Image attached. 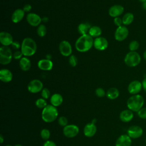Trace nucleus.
Instances as JSON below:
<instances>
[{
    "mask_svg": "<svg viewBox=\"0 0 146 146\" xmlns=\"http://www.w3.org/2000/svg\"><path fill=\"white\" fill-rule=\"evenodd\" d=\"M50 135H51L50 131H49V129H48L47 128L42 129L40 132V135L41 138L45 141L48 140V139L50 137Z\"/></svg>",
    "mask_w": 146,
    "mask_h": 146,
    "instance_id": "31",
    "label": "nucleus"
},
{
    "mask_svg": "<svg viewBox=\"0 0 146 146\" xmlns=\"http://www.w3.org/2000/svg\"><path fill=\"white\" fill-rule=\"evenodd\" d=\"M139 43L137 40H132L129 44V49L130 51H136L139 47Z\"/></svg>",
    "mask_w": 146,
    "mask_h": 146,
    "instance_id": "32",
    "label": "nucleus"
},
{
    "mask_svg": "<svg viewBox=\"0 0 146 146\" xmlns=\"http://www.w3.org/2000/svg\"><path fill=\"white\" fill-rule=\"evenodd\" d=\"M38 68L43 71H50L53 67V63L47 59H40L38 62Z\"/></svg>",
    "mask_w": 146,
    "mask_h": 146,
    "instance_id": "19",
    "label": "nucleus"
},
{
    "mask_svg": "<svg viewBox=\"0 0 146 146\" xmlns=\"http://www.w3.org/2000/svg\"><path fill=\"white\" fill-rule=\"evenodd\" d=\"M22 55H23V54H22V51H16L14 54H13V58L15 59H21L22 57Z\"/></svg>",
    "mask_w": 146,
    "mask_h": 146,
    "instance_id": "39",
    "label": "nucleus"
},
{
    "mask_svg": "<svg viewBox=\"0 0 146 146\" xmlns=\"http://www.w3.org/2000/svg\"><path fill=\"white\" fill-rule=\"evenodd\" d=\"M37 45L35 41L31 38H25L21 44V51L25 56H33L36 51Z\"/></svg>",
    "mask_w": 146,
    "mask_h": 146,
    "instance_id": "2",
    "label": "nucleus"
},
{
    "mask_svg": "<svg viewBox=\"0 0 146 146\" xmlns=\"http://www.w3.org/2000/svg\"><path fill=\"white\" fill-rule=\"evenodd\" d=\"M142 85H143V88L144 90V91L146 92V78H145L143 82H142Z\"/></svg>",
    "mask_w": 146,
    "mask_h": 146,
    "instance_id": "43",
    "label": "nucleus"
},
{
    "mask_svg": "<svg viewBox=\"0 0 146 146\" xmlns=\"http://www.w3.org/2000/svg\"><path fill=\"white\" fill-rule=\"evenodd\" d=\"M14 146H23V145H22V144H15Z\"/></svg>",
    "mask_w": 146,
    "mask_h": 146,
    "instance_id": "51",
    "label": "nucleus"
},
{
    "mask_svg": "<svg viewBox=\"0 0 146 146\" xmlns=\"http://www.w3.org/2000/svg\"><path fill=\"white\" fill-rule=\"evenodd\" d=\"M13 54L11 49L8 46H1L0 48V63L3 65L9 64L12 58Z\"/></svg>",
    "mask_w": 146,
    "mask_h": 146,
    "instance_id": "6",
    "label": "nucleus"
},
{
    "mask_svg": "<svg viewBox=\"0 0 146 146\" xmlns=\"http://www.w3.org/2000/svg\"><path fill=\"white\" fill-rule=\"evenodd\" d=\"M132 139L127 134L120 135L115 141V146H131Z\"/></svg>",
    "mask_w": 146,
    "mask_h": 146,
    "instance_id": "17",
    "label": "nucleus"
},
{
    "mask_svg": "<svg viewBox=\"0 0 146 146\" xmlns=\"http://www.w3.org/2000/svg\"><path fill=\"white\" fill-rule=\"evenodd\" d=\"M26 20L28 23L33 27H36L39 26L41 22L42 21V18L39 15L33 13H29L27 15Z\"/></svg>",
    "mask_w": 146,
    "mask_h": 146,
    "instance_id": "14",
    "label": "nucleus"
},
{
    "mask_svg": "<svg viewBox=\"0 0 146 146\" xmlns=\"http://www.w3.org/2000/svg\"><path fill=\"white\" fill-rule=\"evenodd\" d=\"M124 9L123 6L120 5H115L112 6L108 10L109 15L113 18L118 17L123 14Z\"/></svg>",
    "mask_w": 146,
    "mask_h": 146,
    "instance_id": "18",
    "label": "nucleus"
},
{
    "mask_svg": "<svg viewBox=\"0 0 146 146\" xmlns=\"http://www.w3.org/2000/svg\"><path fill=\"white\" fill-rule=\"evenodd\" d=\"M13 36L8 32L2 31L0 33V42L3 46L11 45L13 42Z\"/></svg>",
    "mask_w": 146,
    "mask_h": 146,
    "instance_id": "16",
    "label": "nucleus"
},
{
    "mask_svg": "<svg viewBox=\"0 0 146 146\" xmlns=\"http://www.w3.org/2000/svg\"><path fill=\"white\" fill-rule=\"evenodd\" d=\"M91 27V25L88 22L81 23L79 25L78 27V31L79 33L81 34V35L87 34V33L89 32Z\"/></svg>",
    "mask_w": 146,
    "mask_h": 146,
    "instance_id": "25",
    "label": "nucleus"
},
{
    "mask_svg": "<svg viewBox=\"0 0 146 146\" xmlns=\"http://www.w3.org/2000/svg\"><path fill=\"white\" fill-rule=\"evenodd\" d=\"M25 11L22 9H16L11 15V20L13 23H17L21 22L24 17Z\"/></svg>",
    "mask_w": 146,
    "mask_h": 146,
    "instance_id": "22",
    "label": "nucleus"
},
{
    "mask_svg": "<svg viewBox=\"0 0 146 146\" xmlns=\"http://www.w3.org/2000/svg\"><path fill=\"white\" fill-rule=\"evenodd\" d=\"M143 88L142 82L137 80H134L129 83L128 86V91L130 94L136 95L138 94Z\"/></svg>",
    "mask_w": 146,
    "mask_h": 146,
    "instance_id": "10",
    "label": "nucleus"
},
{
    "mask_svg": "<svg viewBox=\"0 0 146 146\" xmlns=\"http://www.w3.org/2000/svg\"><path fill=\"white\" fill-rule=\"evenodd\" d=\"M58 117V111L56 107L51 104H48L42 110L41 117L46 123H52Z\"/></svg>",
    "mask_w": 146,
    "mask_h": 146,
    "instance_id": "3",
    "label": "nucleus"
},
{
    "mask_svg": "<svg viewBox=\"0 0 146 146\" xmlns=\"http://www.w3.org/2000/svg\"><path fill=\"white\" fill-rule=\"evenodd\" d=\"M129 30L128 28L122 25L121 26L117 27L115 32V38L116 40L119 42H121L124 40L128 36Z\"/></svg>",
    "mask_w": 146,
    "mask_h": 146,
    "instance_id": "9",
    "label": "nucleus"
},
{
    "mask_svg": "<svg viewBox=\"0 0 146 146\" xmlns=\"http://www.w3.org/2000/svg\"><path fill=\"white\" fill-rule=\"evenodd\" d=\"M134 20V15L131 13H125L122 18L123 24L124 26L129 25L132 23Z\"/></svg>",
    "mask_w": 146,
    "mask_h": 146,
    "instance_id": "27",
    "label": "nucleus"
},
{
    "mask_svg": "<svg viewBox=\"0 0 146 146\" xmlns=\"http://www.w3.org/2000/svg\"><path fill=\"white\" fill-rule=\"evenodd\" d=\"M19 66L22 71H29L31 66V63L30 60L27 57H22L19 61Z\"/></svg>",
    "mask_w": 146,
    "mask_h": 146,
    "instance_id": "24",
    "label": "nucleus"
},
{
    "mask_svg": "<svg viewBox=\"0 0 146 146\" xmlns=\"http://www.w3.org/2000/svg\"><path fill=\"white\" fill-rule=\"evenodd\" d=\"M68 62L71 66L75 67L78 64V59L74 55H71L68 59Z\"/></svg>",
    "mask_w": 146,
    "mask_h": 146,
    "instance_id": "35",
    "label": "nucleus"
},
{
    "mask_svg": "<svg viewBox=\"0 0 146 146\" xmlns=\"http://www.w3.org/2000/svg\"><path fill=\"white\" fill-rule=\"evenodd\" d=\"M143 133V128L139 125H132L127 130V135L131 139H137L140 137Z\"/></svg>",
    "mask_w": 146,
    "mask_h": 146,
    "instance_id": "11",
    "label": "nucleus"
},
{
    "mask_svg": "<svg viewBox=\"0 0 146 146\" xmlns=\"http://www.w3.org/2000/svg\"><path fill=\"white\" fill-rule=\"evenodd\" d=\"M145 144H146V139H145Z\"/></svg>",
    "mask_w": 146,
    "mask_h": 146,
    "instance_id": "53",
    "label": "nucleus"
},
{
    "mask_svg": "<svg viewBox=\"0 0 146 146\" xmlns=\"http://www.w3.org/2000/svg\"><path fill=\"white\" fill-rule=\"evenodd\" d=\"M94 39L89 34L81 35L75 42V48L79 52H84L90 50L94 46Z\"/></svg>",
    "mask_w": 146,
    "mask_h": 146,
    "instance_id": "1",
    "label": "nucleus"
},
{
    "mask_svg": "<svg viewBox=\"0 0 146 146\" xmlns=\"http://www.w3.org/2000/svg\"><path fill=\"white\" fill-rule=\"evenodd\" d=\"M59 50L60 54L64 56H69L71 55L72 46L67 40H63L59 43Z\"/></svg>",
    "mask_w": 146,
    "mask_h": 146,
    "instance_id": "12",
    "label": "nucleus"
},
{
    "mask_svg": "<svg viewBox=\"0 0 146 146\" xmlns=\"http://www.w3.org/2000/svg\"><path fill=\"white\" fill-rule=\"evenodd\" d=\"M133 117V113L130 110H124L122 111L119 115V118L121 121L124 123L129 122Z\"/></svg>",
    "mask_w": 146,
    "mask_h": 146,
    "instance_id": "21",
    "label": "nucleus"
},
{
    "mask_svg": "<svg viewBox=\"0 0 146 146\" xmlns=\"http://www.w3.org/2000/svg\"><path fill=\"white\" fill-rule=\"evenodd\" d=\"M96 121H97V120H96V119H92V123H94V124H95L96 123Z\"/></svg>",
    "mask_w": 146,
    "mask_h": 146,
    "instance_id": "49",
    "label": "nucleus"
},
{
    "mask_svg": "<svg viewBox=\"0 0 146 146\" xmlns=\"http://www.w3.org/2000/svg\"><path fill=\"white\" fill-rule=\"evenodd\" d=\"M46 59H48V60H50V59H51V55H50V54H47V55H46Z\"/></svg>",
    "mask_w": 146,
    "mask_h": 146,
    "instance_id": "47",
    "label": "nucleus"
},
{
    "mask_svg": "<svg viewBox=\"0 0 146 146\" xmlns=\"http://www.w3.org/2000/svg\"><path fill=\"white\" fill-rule=\"evenodd\" d=\"M144 103V98L139 95H133L130 96L127 101V106L129 110L132 112H138L141 108Z\"/></svg>",
    "mask_w": 146,
    "mask_h": 146,
    "instance_id": "4",
    "label": "nucleus"
},
{
    "mask_svg": "<svg viewBox=\"0 0 146 146\" xmlns=\"http://www.w3.org/2000/svg\"><path fill=\"white\" fill-rule=\"evenodd\" d=\"M137 115L142 119H146V107L141 108L137 112Z\"/></svg>",
    "mask_w": 146,
    "mask_h": 146,
    "instance_id": "37",
    "label": "nucleus"
},
{
    "mask_svg": "<svg viewBox=\"0 0 146 146\" xmlns=\"http://www.w3.org/2000/svg\"><path fill=\"white\" fill-rule=\"evenodd\" d=\"M43 146H56V144L52 140H47L45 141L43 144Z\"/></svg>",
    "mask_w": 146,
    "mask_h": 146,
    "instance_id": "40",
    "label": "nucleus"
},
{
    "mask_svg": "<svg viewBox=\"0 0 146 146\" xmlns=\"http://www.w3.org/2000/svg\"><path fill=\"white\" fill-rule=\"evenodd\" d=\"M43 88L42 82L39 79H33L31 80L27 85L28 91L32 94H36L42 91Z\"/></svg>",
    "mask_w": 146,
    "mask_h": 146,
    "instance_id": "8",
    "label": "nucleus"
},
{
    "mask_svg": "<svg viewBox=\"0 0 146 146\" xmlns=\"http://www.w3.org/2000/svg\"><path fill=\"white\" fill-rule=\"evenodd\" d=\"M11 46L15 50H18L19 48H21V45L17 41H13V42L11 44Z\"/></svg>",
    "mask_w": 146,
    "mask_h": 146,
    "instance_id": "41",
    "label": "nucleus"
},
{
    "mask_svg": "<svg viewBox=\"0 0 146 146\" xmlns=\"http://www.w3.org/2000/svg\"><path fill=\"white\" fill-rule=\"evenodd\" d=\"M143 57H144V59H145V60L146 61V50L144 51V52L143 54Z\"/></svg>",
    "mask_w": 146,
    "mask_h": 146,
    "instance_id": "48",
    "label": "nucleus"
},
{
    "mask_svg": "<svg viewBox=\"0 0 146 146\" xmlns=\"http://www.w3.org/2000/svg\"><path fill=\"white\" fill-rule=\"evenodd\" d=\"M124 61L127 66L134 67L140 64L141 56L136 51H130L125 55Z\"/></svg>",
    "mask_w": 146,
    "mask_h": 146,
    "instance_id": "5",
    "label": "nucleus"
},
{
    "mask_svg": "<svg viewBox=\"0 0 146 146\" xmlns=\"http://www.w3.org/2000/svg\"><path fill=\"white\" fill-rule=\"evenodd\" d=\"M94 46L98 50L103 51L108 47V42L106 38L102 36H99L94 39Z\"/></svg>",
    "mask_w": 146,
    "mask_h": 146,
    "instance_id": "13",
    "label": "nucleus"
},
{
    "mask_svg": "<svg viewBox=\"0 0 146 146\" xmlns=\"http://www.w3.org/2000/svg\"><path fill=\"white\" fill-rule=\"evenodd\" d=\"M22 9L25 12H30L32 9V6L30 4H26L25 5H24Z\"/></svg>",
    "mask_w": 146,
    "mask_h": 146,
    "instance_id": "42",
    "label": "nucleus"
},
{
    "mask_svg": "<svg viewBox=\"0 0 146 146\" xmlns=\"http://www.w3.org/2000/svg\"><path fill=\"white\" fill-rule=\"evenodd\" d=\"M101 34H102V29L100 27L97 26H91L88 32V34L90 35H91L92 37H96V38L99 37Z\"/></svg>",
    "mask_w": 146,
    "mask_h": 146,
    "instance_id": "28",
    "label": "nucleus"
},
{
    "mask_svg": "<svg viewBox=\"0 0 146 146\" xmlns=\"http://www.w3.org/2000/svg\"><path fill=\"white\" fill-rule=\"evenodd\" d=\"M36 32L39 36L43 37L46 35L47 33V28L44 25L40 24L39 26H38Z\"/></svg>",
    "mask_w": 146,
    "mask_h": 146,
    "instance_id": "30",
    "label": "nucleus"
},
{
    "mask_svg": "<svg viewBox=\"0 0 146 146\" xmlns=\"http://www.w3.org/2000/svg\"><path fill=\"white\" fill-rule=\"evenodd\" d=\"M4 141V137L2 135H0V142L1 144H2Z\"/></svg>",
    "mask_w": 146,
    "mask_h": 146,
    "instance_id": "44",
    "label": "nucleus"
},
{
    "mask_svg": "<svg viewBox=\"0 0 146 146\" xmlns=\"http://www.w3.org/2000/svg\"><path fill=\"white\" fill-rule=\"evenodd\" d=\"M141 6H142V8H143L144 10H146V2L143 3L142 5H141Z\"/></svg>",
    "mask_w": 146,
    "mask_h": 146,
    "instance_id": "46",
    "label": "nucleus"
},
{
    "mask_svg": "<svg viewBox=\"0 0 146 146\" xmlns=\"http://www.w3.org/2000/svg\"><path fill=\"white\" fill-rule=\"evenodd\" d=\"M58 122L59 125H60V126L63 127H64L68 125V119L66 117H65L64 116H60L58 119Z\"/></svg>",
    "mask_w": 146,
    "mask_h": 146,
    "instance_id": "33",
    "label": "nucleus"
},
{
    "mask_svg": "<svg viewBox=\"0 0 146 146\" xmlns=\"http://www.w3.org/2000/svg\"><path fill=\"white\" fill-rule=\"evenodd\" d=\"M41 96L44 99H48L51 96L50 91L47 88H43L41 91Z\"/></svg>",
    "mask_w": 146,
    "mask_h": 146,
    "instance_id": "34",
    "label": "nucleus"
},
{
    "mask_svg": "<svg viewBox=\"0 0 146 146\" xmlns=\"http://www.w3.org/2000/svg\"><path fill=\"white\" fill-rule=\"evenodd\" d=\"M42 21L44 22H47L48 21V18L47 17H43V18H42Z\"/></svg>",
    "mask_w": 146,
    "mask_h": 146,
    "instance_id": "45",
    "label": "nucleus"
},
{
    "mask_svg": "<svg viewBox=\"0 0 146 146\" xmlns=\"http://www.w3.org/2000/svg\"><path fill=\"white\" fill-rule=\"evenodd\" d=\"M35 104L36 107H38L39 109H42V110L48 105L46 99H44L42 98L36 99L35 102Z\"/></svg>",
    "mask_w": 146,
    "mask_h": 146,
    "instance_id": "29",
    "label": "nucleus"
},
{
    "mask_svg": "<svg viewBox=\"0 0 146 146\" xmlns=\"http://www.w3.org/2000/svg\"><path fill=\"white\" fill-rule=\"evenodd\" d=\"M13 75L10 70L7 68H2L0 70V79L4 83H9L13 79Z\"/></svg>",
    "mask_w": 146,
    "mask_h": 146,
    "instance_id": "20",
    "label": "nucleus"
},
{
    "mask_svg": "<svg viewBox=\"0 0 146 146\" xmlns=\"http://www.w3.org/2000/svg\"><path fill=\"white\" fill-rule=\"evenodd\" d=\"M119 91L115 87H111L106 92L107 97L111 100H114L117 98L119 96Z\"/></svg>",
    "mask_w": 146,
    "mask_h": 146,
    "instance_id": "26",
    "label": "nucleus"
},
{
    "mask_svg": "<svg viewBox=\"0 0 146 146\" xmlns=\"http://www.w3.org/2000/svg\"><path fill=\"white\" fill-rule=\"evenodd\" d=\"M140 2H141L142 3H144V2H146V0H139Z\"/></svg>",
    "mask_w": 146,
    "mask_h": 146,
    "instance_id": "50",
    "label": "nucleus"
},
{
    "mask_svg": "<svg viewBox=\"0 0 146 146\" xmlns=\"http://www.w3.org/2000/svg\"><path fill=\"white\" fill-rule=\"evenodd\" d=\"M95 94L99 98H103L106 95V93L103 88L101 87H99L96 89Z\"/></svg>",
    "mask_w": 146,
    "mask_h": 146,
    "instance_id": "36",
    "label": "nucleus"
},
{
    "mask_svg": "<svg viewBox=\"0 0 146 146\" xmlns=\"http://www.w3.org/2000/svg\"><path fill=\"white\" fill-rule=\"evenodd\" d=\"M6 146H12V145H10V144H7Z\"/></svg>",
    "mask_w": 146,
    "mask_h": 146,
    "instance_id": "52",
    "label": "nucleus"
},
{
    "mask_svg": "<svg viewBox=\"0 0 146 146\" xmlns=\"http://www.w3.org/2000/svg\"><path fill=\"white\" fill-rule=\"evenodd\" d=\"M113 23H114L115 25L116 26H117V27L121 26H122V24H123L122 19H121L119 17L114 18Z\"/></svg>",
    "mask_w": 146,
    "mask_h": 146,
    "instance_id": "38",
    "label": "nucleus"
},
{
    "mask_svg": "<svg viewBox=\"0 0 146 146\" xmlns=\"http://www.w3.org/2000/svg\"><path fill=\"white\" fill-rule=\"evenodd\" d=\"M97 127L95 124L92 122L87 123L83 128V133L86 137H92L96 133Z\"/></svg>",
    "mask_w": 146,
    "mask_h": 146,
    "instance_id": "15",
    "label": "nucleus"
},
{
    "mask_svg": "<svg viewBox=\"0 0 146 146\" xmlns=\"http://www.w3.org/2000/svg\"><path fill=\"white\" fill-rule=\"evenodd\" d=\"M79 132L78 126L75 124H68L63 127V135L67 138H73L76 137Z\"/></svg>",
    "mask_w": 146,
    "mask_h": 146,
    "instance_id": "7",
    "label": "nucleus"
},
{
    "mask_svg": "<svg viewBox=\"0 0 146 146\" xmlns=\"http://www.w3.org/2000/svg\"><path fill=\"white\" fill-rule=\"evenodd\" d=\"M50 101L51 105L55 107H57L58 106H60L62 104L63 102V98L60 94L55 93L51 96Z\"/></svg>",
    "mask_w": 146,
    "mask_h": 146,
    "instance_id": "23",
    "label": "nucleus"
}]
</instances>
